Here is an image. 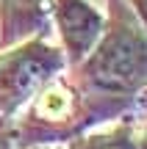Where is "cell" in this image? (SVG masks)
Segmentation results:
<instances>
[{
	"label": "cell",
	"mask_w": 147,
	"mask_h": 149,
	"mask_svg": "<svg viewBox=\"0 0 147 149\" xmlns=\"http://www.w3.org/2000/svg\"><path fill=\"white\" fill-rule=\"evenodd\" d=\"M142 149H147V130H144V135H142Z\"/></svg>",
	"instance_id": "obj_8"
},
{
	"label": "cell",
	"mask_w": 147,
	"mask_h": 149,
	"mask_svg": "<svg viewBox=\"0 0 147 149\" xmlns=\"http://www.w3.org/2000/svg\"><path fill=\"white\" fill-rule=\"evenodd\" d=\"M133 3H136V8H139V14H142L144 19H147V0H133Z\"/></svg>",
	"instance_id": "obj_7"
},
{
	"label": "cell",
	"mask_w": 147,
	"mask_h": 149,
	"mask_svg": "<svg viewBox=\"0 0 147 149\" xmlns=\"http://www.w3.org/2000/svg\"><path fill=\"white\" fill-rule=\"evenodd\" d=\"M89 72L103 88H131L147 72V44L139 33L120 28L94 53Z\"/></svg>",
	"instance_id": "obj_1"
},
{
	"label": "cell",
	"mask_w": 147,
	"mask_h": 149,
	"mask_svg": "<svg viewBox=\"0 0 147 149\" xmlns=\"http://www.w3.org/2000/svg\"><path fill=\"white\" fill-rule=\"evenodd\" d=\"M47 0H3V25L8 36L28 33V28L39 19L42 6Z\"/></svg>",
	"instance_id": "obj_4"
},
{
	"label": "cell",
	"mask_w": 147,
	"mask_h": 149,
	"mask_svg": "<svg viewBox=\"0 0 147 149\" xmlns=\"http://www.w3.org/2000/svg\"><path fill=\"white\" fill-rule=\"evenodd\" d=\"M89 149H133L128 141H108V144H97V146H89Z\"/></svg>",
	"instance_id": "obj_6"
},
{
	"label": "cell",
	"mask_w": 147,
	"mask_h": 149,
	"mask_svg": "<svg viewBox=\"0 0 147 149\" xmlns=\"http://www.w3.org/2000/svg\"><path fill=\"white\" fill-rule=\"evenodd\" d=\"M42 113H47V116H61V113L70 108V94H67L64 88H58V86H53V88H47L42 94Z\"/></svg>",
	"instance_id": "obj_5"
},
{
	"label": "cell",
	"mask_w": 147,
	"mask_h": 149,
	"mask_svg": "<svg viewBox=\"0 0 147 149\" xmlns=\"http://www.w3.org/2000/svg\"><path fill=\"white\" fill-rule=\"evenodd\" d=\"M56 19H58L61 36H64V44L72 58L86 55L103 33V17L86 0H58Z\"/></svg>",
	"instance_id": "obj_3"
},
{
	"label": "cell",
	"mask_w": 147,
	"mask_h": 149,
	"mask_svg": "<svg viewBox=\"0 0 147 149\" xmlns=\"http://www.w3.org/2000/svg\"><path fill=\"white\" fill-rule=\"evenodd\" d=\"M58 66V58L44 44H28L25 50L0 58V108H11L25 100L50 72Z\"/></svg>",
	"instance_id": "obj_2"
}]
</instances>
